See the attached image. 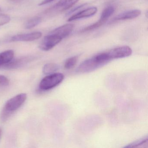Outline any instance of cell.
<instances>
[{"label":"cell","instance_id":"15","mask_svg":"<svg viewBox=\"0 0 148 148\" xmlns=\"http://www.w3.org/2000/svg\"><path fill=\"white\" fill-rule=\"evenodd\" d=\"M148 136L140 138L137 141H135L130 144L125 146V148H136V147H141L142 145L148 144Z\"/></svg>","mask_w":148,"mask_h":148},{"label":"cell","instance_id":"24","mask_svg":"<svg viewBox=\"0 0 148 148\" xmlns=\"http://www.w3.org/2000/svg\"><path fill=\"white\" fill-rule=\"evenodd\" d=\"M1 132H2V130H1V129L0 128V137L1 136Z\"/></svg>","mask_w":148,"mask_h":148},{"label":"cell","instance_id":"19","mask_svg":"<svg viewBox=\"0 0 148 148\" xmlns=\"http://www.w3.org/2000/svg\"><path fill=\"white\" fill-rule=\"evenodd\" d=\"M11 18L9 15L6 14H0V26L3 25L10 22Z\"/></svg>","mask_w":148,"mask_h":148},{"label":"cell","instance_id":"21","mask_svg":"<svg viewBox=\"0 0 148 148\" xmlns=\"http://www.w3.org/2000/svg\"><path fill=\"white\" fill-rule=\"evenodd\" d=\"M87 5V4H83V5H80L79 6L75 8L74 9H73L69 13V14H71L72 13L74 12H76V11H77L79 9H80V8H82L84 7L85 6Z\"/></svg>","mask_w":148,"mask_h":148},{"label":"cell","instance_id":"13","mask_svg":"<svg viewBox=\"0 0 148 148\" xmlns=\"http://www.w3.org/2000/svg\"><path fill=\"white\" fill-rule=\"evenodd\" d=\"M59 66L54 63L46 64L43 68V72L45 75H49L55 73L59 69Z\"/></svg>","mask_w":148,"mask_h":148},{"label":"cell","instance_id":"1","mask_svg":"<svg viewBox=\"0 0 148 148\" xmlns=\"http://www.w3.org/2000/svg\"><path fill=\"white\" fill-rule=\"evenodd\" d=\"M110 60L107 53H99L82 62L76 72L79 73L91 72L106 64Z\"/></svg>","mask_w":148,"mask_h":148},{"label":"cell","instance_id":"17","mask_svg":"<svg viewBox=\"0 0 148 148\" xmlns=\"http://www.w3.org/2000/svg\"><path fill=\"white\" fill-rule=\"evenodd\" d=\"M78 57L77 56H74L67 59L65 62L64 66L66 69L70 70L73 68L77 62Z\"/></svg>","mask_w":148,"mask_h":148},{"label":"cell","instance_id":"6","mask_svg":"<svg viewBox=\"0 0 148 148\" xmlns=\"http://www.w3.org/2000/svg\"><path fill=\"white\" fill-rule=\"evenodd\" d=\"M42 36L40 32H34L25 34H18L13 36L10 39L11 42L18 41H32L38 39Z\"/></svg>","mask_w":148,"mask_h":148},{"label":"cell","instance_id":"14","mask_svg":"<svg viewBox=\"0 0 148 148\" xmlns=\"http://www.w3.org/2000/svg\"><path fill=\"white\" fill-rule=\"evenodd\" d=\"M42 21V19L39 17H35L27 21L25 24V27L27 29H30L35 27Z\"/></svg>","mask_w":148,"mask_h":148},{"label":"cell","instance_id":"22","mask_svg":"<svg viewBox=\"0 0 148 148\" xmlns=\"http://www.w3.org/2000/svg\"><path fill=\"white\" fill-rule=\"evenodd\" d=\"M54 1V0H44L41 3L39 4V5H46V4H48V3H51V2H52V1Z\"/></svg>","mask_w":148,"mask_h":148},{"label":"cell","instance_id":"8","mask_svg":"<svg viewBox=\"0 0 148 148\" xmlns=\"http://www.w3.org/2000/svg\"><path fill=\"white\" fill-rule=\"evenodd\" d=\"M79 0H60L56 3L53 7L50 8L47 12H49L53 10H60L64 11L72 7L74 4L78 2Z\"/></svg>","mask_w":148,"mask_h":148},{"label":"cell","instance_id":"23","mask_svg":"<svg viewBox=\"0 0 148 148\" xmlns=\"http://www.w3.org/2000/svg\"><path fill=\"white\" fill-rule=\"evenodd\" d=\"M9 1L13 2V3H20L23 2V1H25V0H9Z\"/></svg>","mask_w":148,"mask_h":148},{"label":"cell","instance_id":"9","mask_svg":"<svg viewBox=\"0 0 148 148\" xmlns=\"http://www.w3.org/2000/svg\"><path fill=\"white\" fill-rule=\"evenodd\" d=\"M97 12L96 7H91L81 11L72 16L68 19V21H72L83 18H88L94 15Z\"/></svg>","mask_w":148,"mask_h":148},{"label":"cell","instance_id":"12","mask_svg":"<svg viewBox=\"0 0 148 148\" xmlns=\"http://www.w3.org/2000/svg\"><path fill=\"white\" fill-rule=\"evenodd\" d=\"M14 52L12 50H8L0 53V67L10 62L13 59Z\"/></svg>","mask_w":148,"mask_h":148},{"label":"cell","instance_id":"20","mask_svg":"<svg viewBox=\"0 0 148 148\" xmlns=\"http://www.w3.org/2000/svg\"><path fill=\"white\" fill-rule=\"evenodd\" d=\"M10 80L4 75H0V86H6L9 85Z\"/></svg>","mask_w":148,"mask_h":148},{"label":"cell","instance_id":"3","mask_svg":"<svg viewBox=\"0 0 148 148\" xmlns=\"http://www.w3.org/2000/svg\"><path fill=\"white\" fill-rule=\"evenodd\" d=\"M64 78V75L61 73H53L46 76L40 81L39 87L42 90H48L61 83Z\"/></svg>","mask_w":148,"mask_h":148},{"label":"cell","instance_id":"11","mask_svg":"<svg viewBox=\"0 0 148 148\" xmlns=\"http://www.w3.org/2000/svg\"><path fill=\"white\" fill-rule=\"evenodd\" d=\"M29 58L25 57L16 59L14 60H12L8 64H6L5 67L8 69H14L19 68L27 63L29 60Z\"/></svg>","mask_w":148,"mask_h":148},{"label":"cell","instance_id":"16","mask_svg":"<svg viewBox=\"0 0 148 148\" xmlns=\"http://www.w3.org/2000/svg\"><path fill=\"white\" fill-rule=\"evenodd\" d=\"M106 21H107L100 18V19L98 21H97L94 24L84 28V29L82 30L81 32H90V31H92V30H94V29H97V28L102 26L106 22Z\"/></svg>","mask_w":148,"mask_h":148},{"label":"cell","instance_id":"4","mask_svg":"<svg viewBox=\"0 0 148 148\" xmlns=\"http://www.w3.org/2000/svg\"><path fill=\"white\" fill-rule=\"evenodd\" d=\"M62 40L58 36L50 34L44 38L39 47L40 50L47 51L56 46Z\"/></svg>","mask_w":148,"mask_h":148},{"label":"cell","instance_id":"7","mask_svg":"<svg viewBox=\"0 0 148 148\" xmlns=\"http://www.w3.org/2000/svg\"><path fill=\"white\" fill-rule=\"evenodd\" d=\"M73 28L74 26L72 24H66L56 28L50 34H55L63 39L70 35Z\"/></svg>","mask_w":148,"mask_h":148},{"label":"cell","instance_id":"5","mask_svg":"<svg viewBox=\"0 0 148 148\" xmlns=\"http://www.w3.org/2000/svg\"><path fill=\"white\" fill-rule=\"evenodd\" d=\"M107 54L111 60L129 57L132 53V50L128 46L116 47L107 52Z\"/></svg>","mask_w":148,"mask_h":148},{"label":"cell","instance_id":"18","mask_svg":"<svg viewBox=\"0 0 148 148\" xmlns=\"http://www.w3.org/2000/svg\"><path fill=\"white\" fill-rule=\"evenodd\" d=\"M114 11H115V9L113 7H107L102 12L100 18L107 21L109 18L113 14Z\"/></svg>","mask_w":148,"mask_h":148},{"label":"cell","instance_id":"2","mask_svg":"<svg viewBox=\"0 0 148 148\" xmlns=\"http://www.w3.org/2000/svg\"><path fill=\"white\" fill-rule=\"evenodd\" d=\"M27 95L22 93L14 96L8 100L4 106L1 115V121L5 122L8 117L19 109L26 100Z\"/></svg>","mask_w":148,"mask_h":148},{"label":"cell","instance_id":"10","mask_svg":"<svg viewBox=\"0 0 148 148\" xmlns=\"http://www.w3.org/2000/svg\"><path fill=\"white\" fill-rule=\"evenodd\" d=\"M141 14V11L139 10H132L127 11L119 14L113 19V21L124 20L132 19L138 17Z\"/></svg>","mask_w":148,"mask_h":148}]
</instances>
